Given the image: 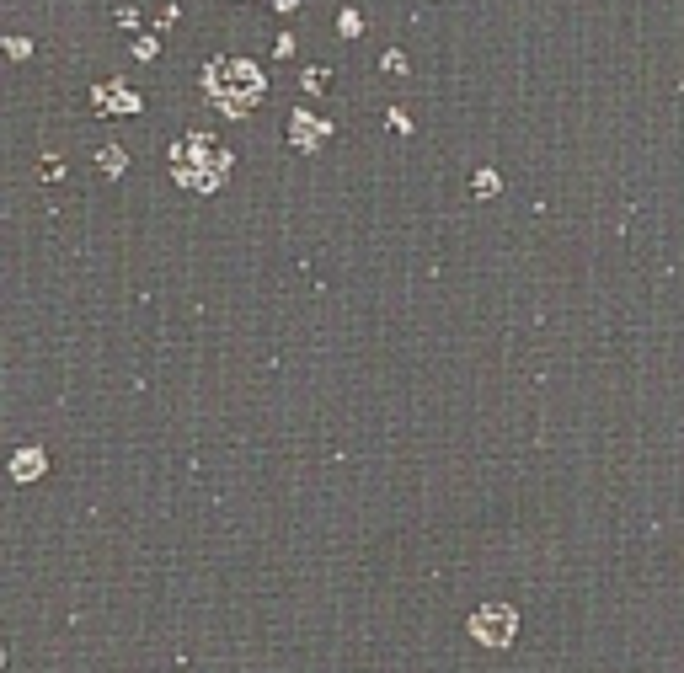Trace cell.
Here are the masks:
<instances>
[{
	"label": "cell",
	"instance_id": "1",
	"mask_svg": "<svg viewBox=\"0 0 684 673\" xmlns=\"http://www.w3.org/2000/svg\"><path fill=\"white\" fill-rule=\"evenodd\" d=\"M166 166H171V177H177L182 187H193V193H220L225 177H230V150L214 134L193 129V134H182L177 145H171Z\"/></svg>",
	"mask_w": 684,
	"mask_h": 673
},
{
	"label": "cell",
	"instance_id": "2",
	"mask_svg": "<svg viewBox=\"0 0 684 673\" xmlns=\"http://www.w3.org/2000/svg\"><path fill=\"white\" fill-rule=\"evenodd\" d=\"M204 91L225 118H246L262 102V91H268V75H262L252 59H209L204 65Z\"/></svg>",
	"mask_w": 684,
	"mask_h": 673
},
{
	"label": "cell",
	"instance_id": "3",
	"mask_svg": "<svg viewBox=\"0 0 684 673\" xmlns=\"http://www.w3.org/2000/svg\"><path fill=\"white\" fill-rule=\"evenodd\" d=\"M471 631L487 641V647H503V641H513V631H519V620H513V609L487 604V609H481V615L471 620Z\"/></svg>",
	"mask_w": 684,
	"mask_h": 673
},
{
	"label": "cell",
	"instance_id": "4",
	"mask_svg": "<svg viewBox=\"0 0 684 673\" xmlns=\"http://www.w3.org/2000/svg\"><path fill=\"white\" fill-rule=\"evenodd\" d=\"M326 134H332V123H326V118L305 113V107H300V113H289V139H294L300 150H321Z\"/></svg>",
	"mask_w": 684,
	"mask_h": 673
},
{
	"label": "cell",
	"instance_id": "5",
	"mask_svg": "<svg viewBox=\"0 0 684 673\" xmlns=\"http://www.w3.org/2000/svg\"><path fill=\"white\" fill-rule=\"evenodd\" d=\"M91 107H97V113H139V97L123 81H102L91 91Z\"/></svg>",
	"mask_w": 684,
	"mask_h": 673
},
{
	"label": "cell",
	"instance_id": "6",
	"mask_svg": "<svg viewBox=\"0 0 684 673\" xmlns=\"http://www.w3.org/2000/svg\"><path fill=\"white\" fill-rule=\"evenodd\" d=\"M43 471H49V460H43L38 449H22V455L11 460V476H17V481H33V476H43Z\"/></svg>",
	"mask_w": 684,
	"mask_h": 673
},
{
	"label": "cell",
	"instance_id": "7",
	"mask_svg": "<svg viewBox=\"0 0 684 673\" xmlns=\"http://www.w3.org/2000/svg\"><path fill=\"white\" fill-rule=\"evenodd\" d=\"M337 33H342V38H359V33H364L359 11H342V17H337Z\"/></svg>",
	"mask_w": 684,
	"mask_h": 673
},
{
	"label": "cell",
	"instance_id": "8",
	"mask_svg": "<svg viewBox=\"0 0 684 673\" xmlns=\"http://www.w3.org/2000/svg\"><path fill=\"white\" fill-rule=\"evenodd\" d=\"M97 161H102V171H107V177H118V171H123V150H118V145H107V150L97 155Z\"/></svg>",
	"mask_w": 684,
	"mask_h": 673
},
{
	"label": "cell",
	"instance_id": "9",
	"mask_svg": "<svg viewBox=\"0 0 684 673\" xmlns=\"http://www.w3.org/2000/svg\"><path fill=\"white\" fill-rule=\"evenodd\" d=\"M476 193H481V198L497 193V171H481V177H476Z\"/></svg>",
	"mask_w": 684,
	"mask_h": 673
}]
</instances>
